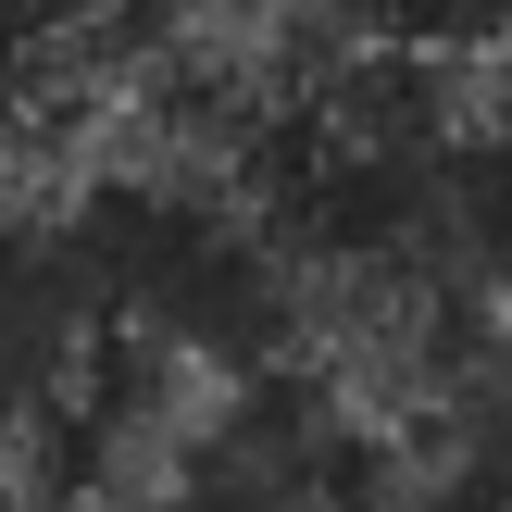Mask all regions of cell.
Returning a JSON list of instances; mask_svg holds the SVG:
<instances>
[{
	"label": "cell",
	"instance_id": "1",
	"mask_svg": "<svg viewBox=\"0 0 512 512\" xmlns=\"http://www.w3.org/2000/svg\"><path fill=\"white\" fill-rule=\"evenodd\" d=\"M125 375V325L63 200L0 175V488L63 475Z\"/></svg>",
	"mask_w": 512,
	"mask_h": 512
},
{
	"label": "cell",
	"instance_id": "2",
	"mask_svg": "<svg viewBox=\"0 0 512 512\" xmlns=\"http://www.w3.org/2000/svg\"><path fill=\"white\" fill-rule=\"evenodd\" d=\"M388 512H512V325H488L463 375L388 438Z\"/></svg>",
	"mask_w": 512,
	"mask_h": 512
}]
</instances>
